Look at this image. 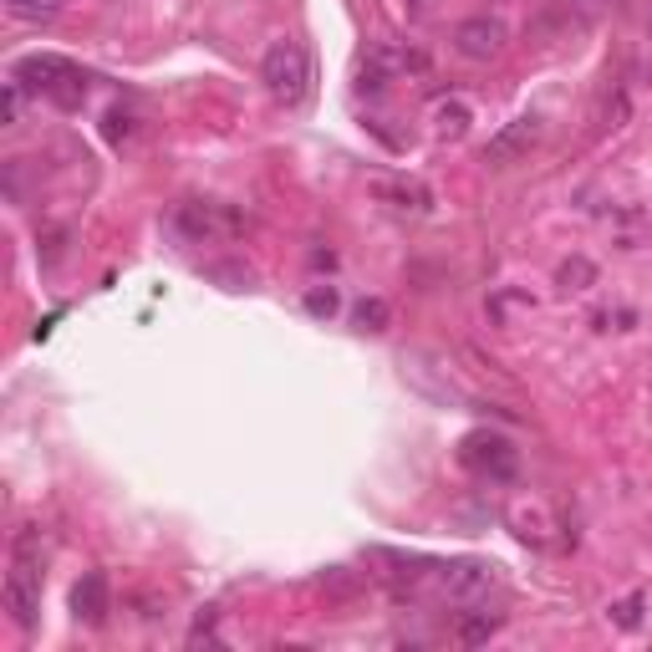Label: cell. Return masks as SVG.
<instances>
[{
    "label": "cell",
    "mask_w": 652,
    "mask_h": 652,
    "mask_svg": "<svg viewBox=\"0 0 652 652\" xmlns=\"http://www.w3.org/2000/svg\"><path fill=\"white\" fill-rule=\"evenodd\" d=\"M306 312H312V316H331V312H337V291H331V286L306 291Z\"/></svg>",
    "instance_id": "cell-14"
},
{
    "label": "cell",
    "mask_w": 652,
    "mask_h": 652,
    "mask_svg": "<svg viewBox=\"0 0 652 652\" xmlns=\"http://www.w3.org/2000/svg\"><path fill=\"white\" fill-rule=\"evenodd\" d=\"M642 602H648V596H642V592L622 596V602L612 607V622H617V627H638V622H642Z\"/></svg>",
    "instance_id": "cell-13"
},
{
    "label": "cell",
    "mask_w": 652,
    "mask_h": 652,
    "mask_svg": "<svg viewBox=\"0 0 652 652\" xmlns=\"http://www.w3.org/2000/svg\"><path fill=\"white\" fill-rule=\"evenodd\" d=\"M561 281L571 286V281H592V266L586 260H571V266H561Z\"/></svg>",
    "instance_id": "cell-18"
},
{
    "label": "cell",
    "mask_w": 652,
    "mask_h": 652,
    "mask_svg": "<svg viewBox=\"0 0 652 652\" xmlns=\"http://www.w3.org/2000/svg\"><path fill=\"white\" fill-rule=\"evenodd\" d=\"M494 627H500V617H469V622L459 627V638H464V642H485Z\"/></svg>",
    "instance_id": "cell-15"
},
{
    "label": "cell",
    "mask_w": 652,
    "mask_h": 652,
    "mask_svg": "<svg viewBox=\"0 0 652 652\" xmlns=\"http://www.w3.org/2000/svg\"><path fill=\"white\" fill-rule=\"evenodd\" d=\"M21 97H26V88H21V82H5V128H15V123H21Z\"/></svg>",
    "instance_id": "cell-16"
},
{
    "label": "cell",
    "mask_w": 652,
    "mask_h": 652,
    "mask_svg": "<svg viewBox=\"0 0 652 652\" xmlns=\"http://www.w3.org/2000/svg\"><path fill=\"white\" fill-rule=\"evenodd\" d=\"M357 326H362V331H383L387 326V301H357Z\"/></svg>",
    "instance_id": "cell-12"
},
{
    "label": "cell",
    "mask_w": 652,
    "mask_h": 652,
    "mask_svg": "<svg viewBox=\"0 0 652 652\" xmlns=\"http://www.w3.org/2000/svg\"><path fill=\"white\" fill-rule=\"evenodd\" d=\"M602 5L607 0H550L546 11H540V21H535V31L540 36H561V42L566 36H581L602 15Z\"/></svg>",
    "instance_id": "cell-5"
},
{
    "label": "cell",
    "mask_w": 652,
    "mask_h": 652,
    "mask_svg": "<svg viewBox=\"0 0 652 652\" xmlns=\"http://www.w3.org/2000/svg\"><path fill=\"white\" fill-rule=\"evenodd\" d=\"M535 143H540V118H535V113H525V118L504 123L500 133L489 138V149H485V163H494V168H504V163L525 159V153H531Z\"/></svg>",
    "instance_id": "cell-6"
},
{
    "label": "cell",
    "mask_w": 652,
    "mask_h": 652,
    "mask_svg": "<svg viewBox=\"0 0 652 652\" xmlns=\"http://www.w3.org/2000/svg\"><path fill=\"white\" fill-rule=\"evenodd\" d=\"M372 194L398 199V209H423V205H429V194H423V189H403V184H372Z\"/></svg>",
    "instance_id": "cell-11"
},
{
    "label": "cell",
    "mask_w": 652,
    "mask_h": 652,
    "mask_svg": "<svg viewBox=\"0 0 652 652\" xmlns=\"http://www.w3.org/2000/svg\"><path fill=\"white\" fill-rule=\"evenodd\" d=\"M67 11V0H5V15L11 21H26V26H46Z\"/></svg>",
    "instance_id": "cell-9"
},
{
    "label": "cell",
    "mask_w": 652,
    "mask_h": 652,
    "mask_svg": "<svg viewBox=\"0 0 652 652\" xmlns=\"http://www.w3.org/2000/svg\"><path fill=\"white\" fill-rule=\"evenodd\" d=\"M72 612L88 627H103L107 622V577H103V571H88V577L72 586Z\"/></svg>",
    "instance_id": "cell-8"
},
{
    "label": "cell",
    "mask_w": 652,
    "mask_h": 652,
    "mask_svg": "<svg viewBox=\"0 0 652 652\" xmlns=\"http://www.w3.org/2000/svg\"><path fill=\"white\" fill-rule=\"evenodd\" d=\"M107 138H113V143H128V138H133V118H128V113H107Z\"/></svg>",
    "instance_id": "cell-17"
},
{
    "label": "cell",
    "mask_w": 652,
    "mask_h": 652,
    "mask_svg": "<svg viewBox=\"0 0 652 652\" xmlns=\"http://www.w3.org/2000/svg\"><path fill=\"white\" fill-rule=\"evenodd\" d=\"M464 128H469V107L464 103H439L433 107V133L439 138H464Z\"/></svg>",
    "instance_id": "cell-10"
},
{
    "label": "cell",
    "mask_w": 652,
    "mask_h": 652,
    "mask_svg": "<svg viewBox=\"0 0 652 652\" xmlns=\"http://www.w3.org/2000/svg\"><path fill=\"white\" fill-rule=\"evenodd\" d=\"M5 612L21 632L36 627V612H42V531L36 525L15 535V561L11 577H5Z\"/></svg>",
    "instance_id": "cell-1"
},
{
    "label": "cell",
    "mask_w": 652,
    "mask_h": 652,
    "mask_svg": "<svg viewBox=\"0 0 652 652\" xmlns=\"http://www.w3.org/2000/svg\"><path fill=\"white\" fill-rule=\"evenodd\" d=\"M11 77L26 92H46L57 107H82V92H88V88H82V72H77L72 61L42 57V51H36V57H26V61H15Z\"/></svg>",
    "instance_id": "cell-3"
},
{
    "label": "cell",
    "mask_w": 652,
    "mask_h": 652,
    "mask_svg": "<svg viewBox=\"0 0 652 652\" xmlns=\"http://www.w3.org/2000/svg\"><path fill=\"white\" fill-rule=\"evenodd\" d=\"M454 46H459V57H469V61L500 57L504 21H494V15H469V21H459V31H454Z\"/></svg>",
    "instance_id": "cell-7"
},
{
    "label": "cell",
    "mask_w": 652,
    "mask_h": 652,
    "mask_svg": "<svg viewBox=\"0 0 652 652\" xmlns=\"http://www.w3.org/2000/svg\"><path fill=\"white\" fill-rule=\"evenodd\" d=\"M489 586H494V566L489 561H449L439 571V592L454 602V607H475L485 602Z\"/></svg>",
    "instance_id": "cell-4"
},
{
    "label": "cell",
    "mask_w": 652,
    "mask_h": 652,
    "mask_svg": "<svg viewBox=\"0 0 652 652\" xmlns=\"http://www.w3.org/2000/svg\"><path fill=\"white\" fill-rule=\"evenodd\" d=\"M260 82L281 107H301L306 103V88H312V57L301 42H276L260 61Z\"/></svg>",
    "instance_id": "cell-2"
}]
</instances>
